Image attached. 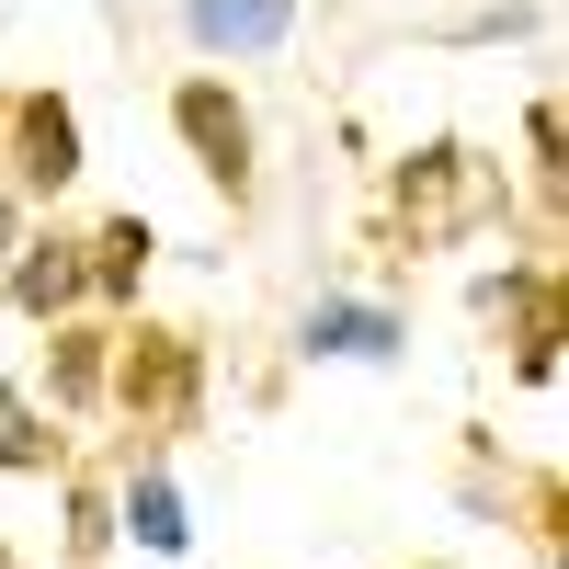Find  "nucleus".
<instances>
[{"label": "nucleus", "instance_id": "4", "mask_svg": "<svg viewBox=\"0 0 569 569\" xmlns=\"http://www.w3.org/2000/svg\"><path fill=\"white\" fill-rule=\"evenodd\" d=\"M308 353H399V319H376V308H319L308 319Z\"/></svg>", "mask_w": 569, "mask_h": 569}, {"label": "nucleus", "instance_id": "2", "mask_svg": "<svg viewBox=\"0 0 569 569\" xmlns=\"http://www.w3.org/2000/svg\"><path fill=\"white\" fill-rule=\"evenodd\" d=\"M182 137L206 149V171H217V182H240V171H251V126H240V103H228L217 80L182 91Z\"/></svg>", "mask_w": 569, "mask_h": 569}, {"label": "nucleus", "instance_id": "11", "mask_svg": "<svg viewBox=\"0 0 569 569\" xmlns=\"http://www.w3.org/2000/svg\"><path fill=\"white\" fill-rule=\"evenodd\" d=\"M0 251H12V206H0Z\"/></svg>", "mask_w": 569, "mask_h": 569}, {"label": "nucleus", "instance_id": "1", "mask_svg": "<svg viewBox=\"0 0 569 569\" xmlns=\"http://www.w3.org/2000/svg\"><path fill=\"white\" fill-rule=\"evenodd\" d=\"M399 206H410V228H421V240H445L456 217H479V206H490V171H479V160H456V149H433V160H410Z\"/></svg>", "mask_w": 569, "mask_h": 569}, {"label": "nucleus", "instance_id": "3", "mask_svg": "<svg viewBox=\"0 0 569 569\" xmlns=\"http://www.w3.org/2000/svg\"><path fill=\"white\" fill-rule=\"evenodd\" d=\"M297 23V0H194V34L206 46H273Z\"/></svg>", "mask_w": 569, "mask_h": 569}, {"label": "nucleus", "instance_id": "6", "mask_svg": "<svg viewBox=\"0 0 569 569\" xmlns=\"http://www.w3.org/2000/svg\"><path fill=\"white\" fill-rule=\"evenodd\" d=\"M182 388H194L182 342H149V353H126V399H149V410H182Z\"/></svg>", "mask_w": 569, "mask_h": 569}, {"label": "nucleus", "instance_id": "7", "mask_svg": "<svg viewBox=\"0 0 569 569\" xmlns=\"http://www.w3.org/2000/svg\"><path fill=\"white\" fill-rule=\"evenodd\" d=\"M126 525H137V547L171 558V547H182V501H171V479H137V490H126Z\"/></svg>", "mask_w": 569, "mask_h": 569}, {"label": "nucleus", "instance_id": "8", "mask_svg": "<svg viewBox=\"0 0 569 569\" xmlns=\"http://www.w3.org/2000/svg\"><path fill=\"white\" fill-rule=\"evenodd\" d=\"M137 273H149V228L114 217V228H103V262H91V284H137Z\"/></svg>", "mask_w": 569, "mask_h": 569}, {"label": "nucleus", "instance_id": "9", "mask_svg": "<svg viewBox=\"0 0 569 569\" xmlns=\"http://www.w3.org/2000/svg\"><path fill=\"white\" fill-rule=\"evenodd\" d=\"M69 297H80V262L69 251H34L23 262V308H69Z\"/></svg>", "mask_w": 569, "mask_h": 569}, {"label": "nucleus", "instance_id": "10", "mask_svg": "<svg viewBox=\"0 0 569 569\" xmlns=\"http://www.w3.org/2000/svg\"><path fill=\"white\" fill-rule=\"evenodd\" d=\"M0 467H46V433L23 421V399H12V388H0Z\"/></svg>", "mask_w": 569, "mask_h": 569}, {"label": "nucleus", "instance_id": "5", "mask_svg": "<svg viewBox=\"0 0 569 569\" xmlns=\"http://www.w3.org/2000/svg\"><path fill=\"white\" fill-rule=\"evenodd\" d=\"M23 171H34V182H69V171H80V137H69L58 103H23Z\"/></svg>", "mask_w": 569, "mask_h": 569}]
</instances>
